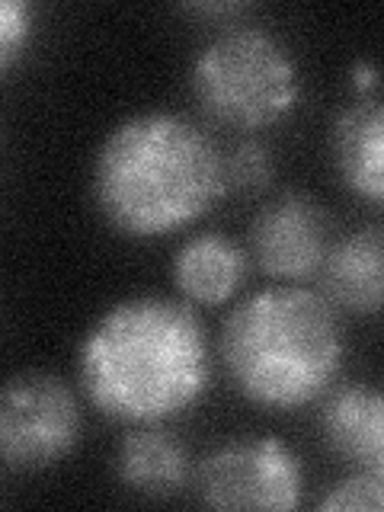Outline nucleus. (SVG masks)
Returning <instances> with one entry per match:
<instances>
[{
	"instance_id": "obj_12",
	"label": "nucleus",
	"mask_w": 384,
	"mask_h": 512,
	"mask_svg": "<svg viewBox=\"0 0 384 512\" xmlns=\"http://www.w3.org/2000/svg\"><path fill=\"white\" fill-rule=\"evenodd\" d=\"M119 480L141 496H170L186 484V448L160 429H138L116 452Z\"/></svg>"
},
{
	"instance_id": "obj_3",
	"label": "nucleus",
	"mask_w": 384,
	"mask_h": 512,
	"mask_svg": "<svg viewBox=\"0 0 384 512\" xmlns=\"http://www.w3.org/2000/svg\"><path fill=\"white\" fill-rule=\"evenodd\" d=\"M221 359L247 400L269 410H295L336 381L346 336L333 304L308 288H266L228 317Z\"/></svg>"
},
{
	"instance_id": "obj_2",
	"label": "nucleus",
	"mask_w": 384,
	"mask_h": 512,
	"mask_svg": "<svg viewBox=\"0 0 384 512\" xmlns=\"http://www.w3.org/2000/svg\"><path fill=\"white\" fill-rule=\"evenodd\" d=\"M224 183V154L176 112H138L119 122L93 160V199L128 237H160L199 221Z\"/></svg>"
},
{
	"instance_id": "obj_8",
	"label": "nucleus",
	"mask_w": 384,
	"mask_h": 512,
	"mask_svg": "<svg viewBox=\"0 0 384 512\" xmlns=\"http://www.w3.org/2000/svg\"><path fill=\"white\" fill-rule=\"evenodd\" d=\"M384 112L375 93H359L333 122V157L343 183L368 202H381L384 176Z\"/></svg>"
},
{
	"instance_id": "obj_10",
	"label": "nucleus",
	"mask_w": 384,
	"mask_h": 512,
	"mask_svg": "<svg viewBox=\"0 0 384 512\" xmlns=\"http://www.w3.org/2000/svg\"><path fill=\"white\" fill-rule=\"evenodd\" d=\"M247 276V256L221 234H196L173 256V282L196 304L228 301Z\"/></svg>"
},
{
	"instance_id": "obj_9",
	"label": "nucleus",
	"mask_w": 384,
	"mask_h": 512,
	"mask_svg": "<svg viewBox=\"0 0 384 512\" xmlns=\"http://www.w3.org/2000/svg\"><path fill=\"white\" fill-rule=\"evenodd\" d=\"M320 429L336 455L356 468L384 471V400L375 388L368 384L340 388L327 400Z\"/></svg>"
},
{
	"instance_id": "obj_11",
	"label": "nucleus",
	"mask_w": 384,
	"mask_h": 512,
	"mask_svg": "<svg viewBox=\"0 0 384 512\" xmlns=\"http://www.w3.org/2000/svg\"><path fill=\"white\" fill-rule=\"evenodd\" d=\"M327 301L356 314H378L381 308V231L362 228L343 237L324 256Z\"/></svg>"
},
{
	"instance_id": "obj_14",
	"label": "nucleus",
	"mask_w": 384,
	"mask_h": 512,
	"mask_svg": "<svg viewBox=\"0 0 384 512\" xmlns=\"http://www.w3.org/2000/svg\"><path fill=\"white\" fill-rule=\"evenodd\" d=\"M36 32V7L26 0H0V74H7Z\"/></svg>"
},
{
	"instance_id": "obj_6",
	"label": "nucleus",
	"mask_w": 384,
	"mask_h": 512,
	"mask_svg": "<svg viewBox=\"0 0 384 512\" xmlns=\"http://www.w3.org/2000/svg\"><path fill=\"white\" fill-rule=\"evenodd\" d=\"M199 487L202 500L215 509H295L304 471L282 439H244L208 455Z\"/></svg>"
},
{
	"instance_id": "obj_13",
	"label": "nucleus",
	"mask_w": 384,
	"mask_h": 512,
	"mask_svg": "<svg viewBox=\"0 0 384 512\" xmlns=\"http://www.w3.org/2000/svg\"><path fill=\"white\" fill-rule=\"evenodd\" d=\"M381 484L384 471L356 468L340 484H333L327 496L320 500V509L333 512H378L381 509Z\"/></svg>"
},
{
	"instance_id": "obj_7",
	"label": "nucleus",
	"mask_w": 384,
	"mask_h": 512,
	"mask_svg": "<svg viewBox=\"0 0 384 512\" xmlns=\"http://www.w3.org/2000/svg\"><path fill=\"white\" fill-rule=\"evenodd\" d=\"M250 244L269 276L301 279L327 256V215L311 196L288 192L266 205L253 221Z\"/></svg>"
},
{
	"instance_id": "obj_15",
	"label": "nucleus",
	"mask_w": 384,
	"mask_h": 512,
	"mask_svg": "<svg viewBox=\"0 0 384 512\" xmlns=\"http://www.w3.org/2000/svg\"><path fill=\"white\" fill-rule=\"evenodd\" d=\"M272 176V154L263 141H240L231 154H224V183L234 189H263Z\"/></svg>"
},
{
	"instance_id": "obj_4",
	"label": "nucleus",
	"mask_w": 384,
	"mask_h": 512,
	"mask_svg": "<svg viewBox=\"0 0 384 512\" xmlns=\"http://www.w3.org/2000/svg\"><path fill=\"white\" fill-rule=\"evenodd\" d=\"M189 80L208 116L237 128L279 122L301 96L292 52L260 26H237L215 36L192 61Z\"/></svg>"
},
{
	"instance_id": "obj_5",
	"label": "nucleus",
	"mask_w": 384,
	"mask_h": 512,
	"mask_svg": "<svg viewBox=\"0 0 384 512\" xmlns=\"http://www.w3.org/2000/svg\"><path fill=\"white\" fill-rule=\"evenodd\" d=\"M80 404L55 375L23 372L0 384V458L16 471L52 468L80 439Z\"/></svg>"
},
{
	"instance_id": "obj_1",
	"label": "nucleus",
	"mask_w": 384,
	"mask_h": 512,
	"mask_svg": "<svg viewBox=\"0 0 384 512\" xmlns=\"http://www.w3.org/2000/svg\"><path fill=\"white\" fill-rule=\"evenodd\" d=\"M208 340L183 301L138 295L112 304L80 343L84 391L112 420L154 426L208 388Z\"/></svg>"
}]
</instances>
